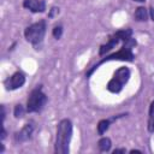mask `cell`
I'll return each instance as SVG.
<instances>
[{
    "mask_svg": "<svg viewBox=\"0 0 154 154\" xmlns=\"http://www.w3.org/2000/svg\"><path fill=\"white\" fill-rule=\"evenodd\" d=\"M4 149H5V148H4V144H2V143H0V153H2V152H4Z\"/></svg>",
    "mask_w": 154,
    "mask_h": 154,
    "instance_id": "obj_21",
    "label": "cell"
},
{
    "mask_svg": "<svg viewBox=\"0 0 154 154\" xmlns=\"http://www.w3.org/2000/svg\"><path fill=\"white\" fill-rule=\"evenodd\" d=\"M23 7L32 13H43L46 11L45 0H23Z\"/></svg>",
    "mask_w": 154,
    "mask_h": 154,
    "instance_id": "obj_9",
    "label": "cell"
},
{
    "mask_svg": "<svg viewBox=\"0 0 154 154\" xmlns=\"http://www.w3.org/2000/svg\"><path fill=\"white\" fill-rule=\"evenodd\" d=\"M132 1H136V2H144L146 0H132Z\"/></svg>",
    "mask_w": 154,
    "mask_h": 154,
    "instance_id": "obj_22",
    "label": "cell"
},
{
    "mask_svg": "<svg viewBox=\"0 0 154 154\" xmlns=\"http://www.w3.org/2000/svg\"><path fill=\"white\" fill-rule=\"evenodd\" d=\"M25 84V75L22 71H16L4 81V87L7 91L22 88Z\"/></svg>",
    "mask_w": 154,
    "mask_h": 154,
    "instance_id": "obj_7",
    "label": "cell"
},
{
    "mask_svg": "<svg viewBox=\"0 0 154 154\" xmlns=\"http://www.w3.org/2000/svg\"><path fill=\"white\" fill-rule=\"evenodd\" d=\"M148 12H149V17H150V19L154 22V6H150V7L148 8Z\"/></svg>",
    "mask_w": 154,
    "mask_h": 154,
    "instance_id": "obj_18",
    "label": "cell"
},
{
    "mask_svg": "<svg viewBox=\"0 0 154 154\" xmlns=\"http://www.w3.org/2000/svg\"><path fill=\"white\" fill-rule=\"evenodd\" d=\"M124 116H126V113L124 114H118V116H113L112 118H107V119H101L99 123H97V135L99 136H102L108 129H109V125L113 123V122H116L117 119H119V118H122V117H124Z\"/></svg>",
    "mask_w": 154,
    "mask_h": 154,
    "instance_id": "obj_10",
    "label": "cell"
},
{
    "mask_svg": "<svg viewBox=\"0 0 154 154\" xmlns=\"http://www.w3.org/2000/svg\"><path fill=\"white\" fill-rule=\"evenodd\" d=\"M46 30H47V22H46V19H41V20L35 22L25 28L24 37L29 43L32 45V47L36 51H38L42 47Z\"/></svg>",
    "mask_w": 154,
    "mask_h": 154,
    "instance_id": "obj_3",
    "label": "cell"
},
{
    "mask_svg": "<svg viewBox=\"0 0 154 154\" xmlns=\"http://www.w3.org/2000/svg\"><path fill=\"white\" fill-rule=\"evenodd\" d=\"M5 117H6V109H5V106L1 105V124H4Z\"/></svg>",
    "mask_w": 154,
    "mask_h": 154,
    "instance_id": "obj_17",
    "label": "cell"
},
{
    "mask_svg": "<svg viewBox=\"0 0 154 154\" xmlns=\"http://www.w3.org/2000/svg\"><path fill=\"white\" fill-rule=\"evenodd\" d=\"M131 77V71L126 66H120L116 70L112 78L108 81L106 89L112 94H119Z\"/></svg>",
    "mask_w": 154,
    "mask_h": 154,
    "instance_id": "obj_4",
    "label": "cell"
},
{
    "mask_svg": "<svg viewBox=\"0 0 154 154\" xmlns=\"http://www.w3.org/2000/svg\"><path fill=\"white\" fill-rule=\"evenodd\" d=\"M135 152L136 153H142V150H138V149H131L130 150V153H135Z\"/></svg>",
    "mask_w": 154,
    "mask_h": 154,
    "instance_id": "obj_20",
    "label": "cell"
},
{
    "mask_svg": "<svg viewBox=\"0 0 154 154\" xmlns=\"http://www.w3.org/2000/svg\"><path fill=\"white\" fill-rule=\"evenodd\" d=\"M58 14H59V7H57V6H52L51 10H49V12H48V18L52 19V18H54V17L58 16Z\"/></svg>",
    "mask_w": 154,
    "mask_h": 154,
    "instance_id": "obj_16",
    "label": "cell"
},
{
    "mask_svg": "<svg viewBox=\"0 0 154 154\" xmlns=\"http://www.w3.org/2000/svg\"><path fill=\"white\" fill-rule=\"evenodd\" d=\"M147 129L149 132H154V100L149 105L148 109V122H147Z\"/></svg>",
    "mask_w": 154,
    "mask_h": 154,
    "instance_id": "obj_13",
    "label": "cell"
},
{
    "mask_svg": "<svg viewBox=\"0 0 154 154\" xmlns=\"http://www.w3.org/2000/svg\"><path fill=\"white\" fill-rule=\"evenodd\" d=\"M137 46V41L134 38V37H130L128 41L123 42V46L119 51L114 52V53H111V54H106L103 55L97 63H95L87 72H85V77L89 78L97 69L100 65H102L103 63H107V61H112V60H122V61H134L135 59V55H134V47Z\"/></svg>",
    "mask_w": 154,
    "mask_h": 154,
    "instance_id": "obj_1",
    "label": "cell"
},
{
    "mask_svg": "<svg viewBox=\"0 0 154 154\" xmlns=\"http://www.w3.org/2000/svg\"><path fill=\"white\" fill-rule=\"evenodd\" d=\"M118 153H126V149L125 148H117L113 150V154H118Z\"/></svg>",
    "mask_w": 154,
    "mask_h": 154,
    "instance_id": "obj_19",
    "label": "cell"
},
{
    "mask_svg": "<svg viewBox=\"0 0 154 154\" xmlns=\"http://www.w3.org/2000/svg\"><path fill=\"white\" fill-rule=\"evenodd\" d=\"M25 112H26V108H24V106L20 105V103L16 105L14 108H13V116H14V118H17V119L22 118V117L25 114Z\"/></svg>",
    "mask_w": 154,
    "mask_h": 154,
    "instance_id": "obj_14",
    "label": "cell"
},
{
    "mask_svg": "<svg viewBox=\"0 0 154 154\" xmlns=\"http://www.w3.org/2000/svg\"><path fill=\"white\" fill-rule=\"evenodd\" d=\"M130 37H132V29L131 28H126V29H120L114 31L112 35L108 36V40L106 43L100 46L99 49V57H103L107 53H109L119 42H125L128 41Z\"/></svg>",
    "mask_w": 154,
    "mask_h": 154,
    "instance_id": "obj_6",
    "label": "cell"
},
{
    "mask_svg": "<svg viewBox=\"0 0 154 154\" xmlns=\"http://www.w3.org/2000/svg\"><path fill=\"white\" fill-rule=\"evenodd\" d=\"M73 125L67 118L61 119L57 125L54 153L55 154H67L70 152V142L72 138Z\"/></svg>",
    "mask_w": 154,
    "mask_h": 154,
    "instance_id": "obj_2",
    "label": "cell"
},
{
    "mask_svg": "<svg viewBox=\"0 0 154 154\" xmlns=\"http://www.w3.org/2000/svg\"><path fill=\"white\" fill-rule=\"evenodd\" d=\"M148 17H149V12L148 8H146L144 6H138L134 12V19L136 22H147Z\"/></svg>",
    "mask_w": 154,
    "mask_h": 154,
    "instance_id": "obj_11",
    "label": "cell"
},
{
    "mask_svg": "<svg viewBox=\"0 0 154 154\" xmlns=\"http://www.w3.org/2000/svg\"><path fill=\"white\" fill-rule=\"evenodd\" d=\"M52 35H53V37H54L55 40H59V38L63 36V26H61L60 24L55 25V26L52 29Z\"/></svg>",
    "mask_w": 154,
    "mask_h": 154,
    "instance_id": "obj_15",
    "label": "cell"
},
{
    "mask_svg": "<svg viewBox=\"0 0 154 154\" xmlns=\"http://www.w3.org/2000/svg\"><path fill=\"white\" fill-rule=\"evenodd\" d=\"M111 147H112V141L109 137H106V136H102L99 142H97V148L100 152L102 153H107L111 150Z\"/></svg>",
    "mask_w": 154,
    "mask_h": 154,
    "instance_id": "obj_12",
    "label": "cell"
},
{
    "mask_svg": "<svg viewBox=\"0 0 154 154\" xmlns=\"http://www.w3.org/2000/svg\"><path fill=\"white\" fill-rule=\"evenodd\" d=\"M34 130H35V125H34L32 122H29V123L24 124V126L14 134V142L16 143H24V142L29 141L32 136Z\"/></svg>",
    "mask_w": 154,
    "mask_h": 154,
    "instance_id": "obj_8",
    "label": "cell"
},
{
    "mask_svg": "<svg viewBox=\"0 0 154 154\" xmlns=\"http://www.w3.org/2000/svg\"><path fill=\"white\" fill-rule=\"evenodd\" d=\"M48 101L47 95L43 93L42 85H36L29 94V97L26 100V112L28 113H37L41 112L46 103Z\"/></svg>",
    "mask_w": 154,
    "mask_h": 154,
    "instance_id": "obj_5",
    "label": "cell"
}]
</instances>
